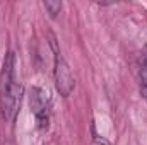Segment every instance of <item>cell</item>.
<instances>
[{
  "label": "cell",
  "mask_w": 147,
  "mask_h": 145,
  "mask_svg": "<svg viewBox=\"0 0 147 145\" xmlns=\"http://www.w3.org/2000/svg\"><path fill=\"white\" fill-rule=\"evenodd\" d=\"M21 92L22 87L16 79V55L14 51H9L3 58L2 70H0V113L5 121H12L17 104L21 103Z\"/></svg>",
  "instance_id": "obj_1"
},
{
  "label": "cell",
  "mask_w": 147,
  "mask_h": 145,
  "mask_svg": "<svg viewBox=\"0 0 147 145\" xmlns=\"http://www.w3.org/2000/svg\"><path fill=\"white\" fill-rule=\"evenodd\" d=\"M53 73H55V87H57L58 94L63 97H69L75 87V80H74L69 63L65 62V58L62 56L60 51H55V70H53Z\"/></svg>",
  "instance_id": "obj_2"
},
{
  "label": "cell",
  "mask_w": 147,
  "mask_h": 145,
  "mask_svg": "<svg viewBox=\"0 0 147 145\" xmlns=\"http://www.w3.org/2000/svg\"><path fill=\"white\" fill-rule=\"evenodd\" d=\"M29 104L31 109L36 116L38 126L41 130L48 128V111H50V99L48 94L45 92V89L41 87H33L31 94H29Z\"/></svg>",
  "instance_id": "obj_3"
},
{
  "label": "cell",
  "mask_w": 147,
  "mask_h": 145,
  "mask_svg": "<svg viewBox=\"0 0 147 145\" xmlns=\"http://www.w3.org/2000/svg\"><path fill=\"white\" fill-rule=\"evenodd\" d=\"M139 84H140L142 96L147 99V55L144 56L142 65H140V70H139Z\"/></svg>",
  "instance_id": "obj_4"
},
{
  "label": "cell",
  "mask_w": 147,
  "mask_h": 145,
  "mask_svg": "<svg viewBox=\"0 0 147 145\" xmlns=\"http://www.w3.org/2000/svg\"><path fill=\"white\" fill-rule=\"evenodd\" d=\"M43 5H45L46 12L50 14V17H53V19L62 12V2L60 0H46V2H43Z\"/></svg>",
  "instance_id": "obj_5"
}]
</instances>
